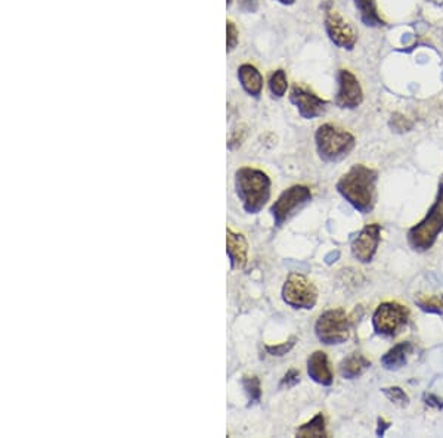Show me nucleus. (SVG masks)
<instances>
[{
    "label": "nucleus",
    "mask_w": 443,
    "mask_h": 438,
    "mask_svg": "<svg viewBox=\"0 0 443 438\" xmlns=\"http://www.w3.org/2000/svg\"><path fill=\"white\" fill-rule=\"evenodd\" d=\"M312 199V192L307 186L303 185H294L288 187L287 191L282 192L279 198L270 207V212H272L274 220L277 226H281L282 223L288 220L295 211L302 208L304 204H307Z\"/></svg>",
    "instance_id": "0eeeda50"
},
{
    "label": "nucleus",
    "mask_w": 443,
    "mask_h": 438,
    "mask_svg": "<svg viewBox=\"0 0 443 438\" xmlns=\"http://www.w3.org/2000/svg\"><path fill=\"white\" fill-rule=\"evenodd\" d=\"M287 87H288V81H287L286 71L277 70L272 76H270V80H269L270 93H272L275 97H282L287 92Z\"/></svg>",
    "instance_id": "412c9836"
},
{
    "label": "nucleus",
    "mask_w": 443,
    "mask_h": 438,
    "mask_svg": "<svg viewBox=\"0 0 443 438\" xmlns=\"http://www.w3.org/2000/svg\"><path fill=\"white\" fill-rule=\"evenodd\" d=\"M316 148L321 158L327 161H336L348 155L355 148V137L343 129L332 124H324L315 134Z\"/></svg>",
    "instance_id": "20e7f679"
},
{
    "label": "nucleus",
    "mask_w": 443,
    "mask_h": 438,
    "mask_svg": "<svg viewBox=\"0 0 443 438\" xmlns=\"http://www.w3.org/2000/svg\"><path fill=\"white\" fill-rule=\"evenodd\" d=\"M377 171L364 164L353 166L339 180L337 189L361 212H369L375 203Z\"/></svg>",
    "instance_id": "f257e3e1"
},
{
    "label": "nucleus",
    "mask_w": 443,
    "mask_h": 438,
    "mask_svg": "<svg viewBox=\"0 0 443 438\" xmlns=\"http://www.w3.org/2000/svg\"><path fill=\"white\" fill-rule=\"evenodd\" d=\"M325 29L331 42L339 47L349 49L350 51V49L355 47L356 40H358V36H356L355 30L340 17V14L336 10L327 12Z\"/></svg>",
    "instance_id": "9b49d317"
},
{
    "label": "nucleus",
    "mask_w": 443,
    "mask_h": 438,
    "mask_svg": "<svg viewBox=\"0 0 443 438\" xmlns=\"http://www.w3.org/2000/svg\"><path fill=\"white\" fill-rule=\"evenodd\" d=\"M279 3H282V5H293L295 0H278Z\"/></svg>",
    "instance_id": "c756f323"
},
{
    "label": "nucleus",
    "mask_w": 443,
    "mask_h": 438,
    "mask_svg": "<svg viewBox=\"0 0 443 438\" xmlns=\"http://www.w3.org/2000/svg\"><path fill=\"white\" fill-rule=\"evenodd\" d=\"M381 240V226L377 223L368 224L361 233L355 237L352 242V254L355 258H358L361 263H369L375 253Z\"/></svg>",
    "instance_id": "1a4fd4ad"
},
{
    "label": "nucleus",
    "mask_w": 443,
    "mask_h": 438,
    "mask_svg": "<svg viewBox=\"0 0 443 438\" xmlns=\"http://www.w3.org/2000/svg\"><path fill=\"white\" fill-rule=\"evenodd\" d=\"M383 393L386 397L390 400L393 405H396L399 407H406L410 405V397L406 394L401 386H389L383 388Z\"/></svg>",
    "instance_id": "5701e85b"
},
{
    "label": "nucleus",
    "mask_w": 443,
    "mask_h": 438,
    "mask_svg": "<svg viewBox=\"0 0 443 438\" xmlns=\"http://www.w3.org/2000/svg\"><path fill=\"white\" fill-rule=\"evenodd\" d=\"M390 127L398 133L410 132L412 129V121H410L402 114H393L391 120H390Z\"/></svg>",
    "instance_id": "393cba45"
},
{
    "label": "nucleus",
    "mask_w": 443,
    "mask_h": 438,
    "mask_svg": "<svg viewBox=\"0 0 443 438\" xmlns=\"http://www.w3.org/2000/svg\"><path fill=\"white\" fill-rule=\"evenodd\" d=\"M295 341H297V338L295 336H291L288 341L282 343V344H277V345H266V352L270 354V356H286L290 350L295 345Z\"/></svg>",
    "instance_id": "b1692460"
},
{
    "label": "nucleus",
    "mask_w": 443,
    "mask_h": 438,
    "mask_svg": "<svg viewBox=\"0 0 443 438\" xmlns=\"http://www.w3.org/2000/svg\"><path fill=\"white\" fill-rule=\"evenodd\" d=\"M415 303L424 311L443 315V294H420L415 297Z\"/></svg>",
    "instance_id": "aec40b11"
},
{
    "label": "nucleus",
    "mask_w": 443,
    "mask_h": 438,
    "mask_svg": "<svg viewBox=\"0 0 443 438\" xmlns=\"http://www.w3.org/2000/svg\"><path fill=\"white\" fill-rule=\"evenodd\" d=\"M282 298L293 308L311 310L318 302V290L303 274L291 273L282 286Z\"/></svg>",
    "instance_id": "423d86ee"
},
{
    "label": "nucleus",
    "mask_w": 443,
    "mask_h": 438,
    "mask_svg": "<svg viewBox=\"0 0 443 438\" xmlns=\"http://www.w3.org/2000/svg\"><path fill=\"white\" fill-rule=\"evenodd\" d=\"M295 435L306 438V437H328L327 427H325V418L322 413H318L309 422L303 423L302 427L295 431Z\"/></svg>",
    "instance_id": "6ab92c4d"
},
{
    "label": "nucleus",
    "mask_w": 443,
    "mask_h": 438,
    "mask_svg": "<svg viewBox=\"0 0 443 438\" xmlns=\"http://www.w3.org/2000/svg\"><path fill=\"white\" fill-rule=\"evenodd\" d=\"M369 366H371V360L366 359L362 353H353L340 363V373L343 378L353 380L361 377Z\"/></svg>",
    "instance_id": "f3484780"
},
{
    "label": "nucleus",
    "mask_w": 443,
    "mask_h": 438,
    "mask_svg": "<svg viewBox=\"0 0 443 438\" xmlns=\"http://www.w3.org/2000/svg\"><path fill=\"white\" fill-rule=\"evenodd\" d=\"M412 352H414V344L410 341H402L389 350V352L383 356V359H381V363H383V366L386 369H390V370L401 369L402 366L406 365V361H408Z\"/></svg>",
    "instance_id": "2eb2a0df"
},
{
    "label": "nucleus",
    "mask_w": 443,
    "mask_h": 438,
    "mask_svg": "<svg viewBox=\"0 0 443 438\" xmlns=\"http://www.w3.org/2000/svg\"><path fill=\"white\" fill-rule=\"evenodd\" d=\"M410 319V311L396 302L380 304L373 316V324L380 335H395L402 329Z\"/></svg>",
    "instance_id": "6e6552de"
},
{
    "label": "nucleus",
    "mask_w": 443,
    "mask_h": 438,
    "mask_svg": "<svg viewBox=\"0 0 443 438\" xmlns=\"http://www.w3.org/2000/svg\"><path fill=\"white\" fill-rule=\"evenodd\" d=\"M364 101L362 87L353 74L348 70H340L339 72V93L336 104L340 108H358Z\"/></svg>",
    "instance_id": "9d476101"
},
{
    "label": "nucleus",
    "mask_w": 443,
    "mask_h": 438,
    "mask_svg": "<svg viewBox=\"0 0 443 438\" xmlns=\"http://www.w3.org/2000/svg\"><path fill=\"white\" fill-rule=\"evenodd\" d=\"M307 373L315 382L321 385H331L332 380H334L328 356L324 352H315L311 354L309 360H307Z\"/></svg>",
    "instance_id": "4468645a"
},
{
    "label": "nucleus",
    "mask_w": 443,
    "mask_h": 438,
    "mask_svg": "<svg viewBox=\"0 0 443 438\" xmlns=\"http://www.w3.org/2000/svg\"><path fill=\"white\" fill-rule=\"evenodd\" d=\"M240 8L245 12H256L258 6V0H238Z\"/></svg>",
    "instance_id": "cd10ccee"
},
{
    "label": "nucleus",
    "mask_w": 443,
    "mask_h": 438,
    "mask_svg": "<svg viewBox=\"0 0 443 438\" xmlns=\"http://www.w3.org/2000/svg\"><path fill=\"white\" fill-rule=\"evenodd\" d=\"M238 79L241 81V86L244 91L249 95L258 97L263 89V77L262 74L257 71L256 67L250 64H244L238 68Z\"/></svg>",
    "instance_id": "dca6fc26"
},
{
    "label": "nucleus",
    "mask_w": 443,
    "mask_h": 438,
    "mask_svg": "<svg viewBox=\"0 0 443 438\" xmlns=\"http://www.w3.org/2000/svg\"><path fill=\"white\" fill-rule=\"evenodd\" d=\"M352 318L344 308H331L322 313L315 324V332L319 341L324 344H341L349 338Z\"/></svg>",
    "instance_id": "39448f33"
},
{
    "label": "nucleus",
    "mask_w": 443,
    "mask_h": 438,
    "mask_svg": "<svg viewBox=\"0 0 443 438\" xmlns=\"http://www.w3.org/2000/svg\"><path fill=\"white\" fill-rule=\"evenodd\" d=\"M355 5L358 8L361 19L368 27H381L386 26L384 19L380 17L375 0H355Z\"/></svg>",
    "instance_id": "a211bd4d"
},
{
    "label": "nucleus",
    "mask_w": 443,
    "mask_h": 438,
    "mask_svg": "<svg viewBox=\"0 0 443 438\" xmlns=\"http://www.w3.org/2000/svg\"><path fill=\"white\" fill-rule=\"evenodd\" d=\"M226 253L231 260L232 269H242L247 265L249 245L241 233H237L231 229L226 230Z\"/></svg>",
    "instance_id": "ddd939ff"
},
{
    "label": "nucleus",
    "mask_w": 443,
    "mask_h": 438,
    "mask_svg": "<svg viewBox=\"0 0 443 438\" xmlns=\"http://www.w3.org/2000/svg\"><path fill=\"white\" fill-rule=\"evenodd\" d=\"M443 230V183L439 187V195L428 214L414 226L408 233L410 245L418 251H426L436 242Z\"/></svg>",
    "instance_id": "7ed1b4c3"
},
{
    "label": "nucleus",
    "mask_w": 443,
    "mask_h": 438,
    "mask_svg": "<svg viewBox=\"0 0 443 438\" xmlns=\"http://www.w3.org/2000/svg\"><path fill=\"white\" fill-rule=\"evenodd\" d=\"M299 381H300V372L295 370V369H291V370H288V372L286 373L284 380L281 381V385H282V386H284V385L293 386V385L297 384Z\"/></svg>",
    "instance_id": "bb28decb"
},
{
    "label": "nucleus",
    "mask_w": 443,
    "mask_h": 438,
    "mask_svg": "<svg viewBox=\"0 0 443 438\" xmlns=\"http://www.w3.org/2000/svg\"><path fill=\"white\" fill-rule=\"evenodd\" d=\"M226 45L228 51H233L238 45V30L232 21L226 22Z\"/></svg>",
    "instance_id": "a878e982"
},
{
    "label": "nucleus",
    "mask_w": 443,
    "mask_h": 438,
    "mask_svg": "<svg viewBox=\"0 0 443 438\" xmlns=\"http://www.w3.org/2000/svg\"><path fill=\"white\" fill-rule=\"evenodd\" d=\"M242 386L245 393L249 396V400L251 403H257L262 397V385L261 380H258L256 375H245L242 378Z\"/></svg>",
    "instance_id": "4be33fe9"
},
{
    "label": "nucleus",
    "mask_w": 443,
    "mask_h": 438,
    "mask_svg": "<svg viewBox=\"0 0 443 438\" xmlns=\"http://www.w3.org/2000/svg\"><path fill=\"white\" fill-rule=\"evenodd\" d=\"M290 101L297 107L300 116L307 120L322 116V112L327 108V101H324L322 97H319L313 92L304 89L302 86L293 87Z\"/></svg>",
    "instance_id": "f8f14e48"
},
{
    "label": "nucleus",
    "mask_w": 443,
    "mask_h": 438,
    "mask_svg": "<svg viewBox=\"0 0 443 438\" xmlns=\"http://www.w3.org/2000/svg\"><path fill=\"white\" fill-rule=\"evenodd\" d=\"M235 189L244 210L257 214L270 196V179L258 169L242 167L235 173Z\"/></svg>",
    "instance_id": "f03ea898"
},
{
    "label": "nucleus",
    "mask_w": 443,
    "mask_h": 438,
    "mask_svg": "<svg viewBox=\"0 0 443 438\" xmlns=\"http://www.w3.org/2000/svg\"><path fill=\"white\" fill-rule=\"evenodd\" d=\"M427 2H432V3H435V5H437V6H440V5H443V0H427Z\"/></svg>",
    "instance_id": "7c9ffc66"
},
{
    "label": "nucleus",
    "mask_w": 443,
    "mask_h": 438,
    "mask_svg": "<svg viewBox=\"0 0 443 438\" xmlns=\"http://www.w3.org/2000/svg\"><path fill=\"white\" fill-rule=\"evenodd\" d=\"M426 405L433 406V407H436V409H442V407H443V402H442V400L437 398L436 396H432V394L426 396Z\"/></svg>",
    "instance_id": "c85d7f7f"
}]
</instances>
